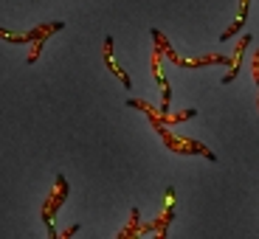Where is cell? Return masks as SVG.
<instances>
[{
	"label": "cell",
	"instance_id": "5b68a950",
	"mask_svg": "<svg viewBox=\"0 0 259 239\" xmlns=\"http://www.w3.org/2000/svg\"><path fill=\"white\" fill-rule=\"evenodd\" d=\"M138 217H141V214H138V208H133V211H130V228L121 233V239H130L133 233H136V228H138Z\"/></svg>",
	"mask_w": 259,
	"mask_h": 239
},
{
	"label": "cell",
	"instance_id": "52a82bcc",
	"mask_svg": "<svg viewBox=\"0 0 259 239\" xmlns=\"http://www.w3.org/2000/svg\"><path fill=\"white\" fill-rule=\"evenodd\" d=\"M79 228L73 225V228H68V231H62V233H57V239H68V236H73V233H76Z\"/></svg>",
	"mask_w": 259,
	"mask_h": 239
},
{
	"label": "cell",
	"instance_id": "6da1fadb",
	"mask_svg": "<svg viewBox=\"0 0 259 239\" xmlns=\"http://www.w3.org/2000/svg\"><path fill=\"white\" fill-rule=\"evenodd\" d=\"M152 39H155L158 45H161V51H163V57H169L175 65H183V68H203V65H226V62H231V59H226V57H208V59H181V57H175V51L169 48V42H166V37H163L161 31H152Z\"/></svg>",
	"mask_w": 259,
	"mask_h": 239
},
{
	"label": "cell",
	"instance_id": "277c9868",
	"mask_svg": "<svg viewBox=\"0 0 259 239\" xmlns=\"http://www.w3.org/2000/svg\"><path fill=\"white\" fill-rule=\"evenodd\" d=\"M248 3H251V0H242V6H240V20H237V23H234V26L231 28H226V34H223V42H226V39H231L234 37V34H237V31H240V28H242V23H245V17H248Z\"/></svg>",
	"mask_w": 259,
	"mask_h": 239
},
{
	"label": "cell",
	"instance_id": "7a4b0ae2",
	"mask_svg": "<svg viewBox=\"0 0 259 239\" xmlns=\"http://www.w3.org/2000/svg\"><path fill=\"white\" fill-rule=\"evenodd\" d=\"M104 59H107V68H110V71L116 73L118 79H121V84H124V87H130V84H133V82H130V76L121 71V68H118L116 62H113V37H107V39H104Z\"/></svg>",
	"mask_w": 259,
	"mask_h": 239
},
{
	"label": "cell",
	"instance_id": "8992f818",
	"mask_svg": "<svg viewBox=\"0 0 259 239\" xmlns=\"http://www.w3.org/2000/svg\"><path fill=\"white\" fill-rule=\"evenodd\" d=\"M251 71H253V79L259 82V51H256V57H253V62H251Z\"/></svg>",
	"mask_w": 259,
	"mask_h": 239
},
{
	"label": "cell",
	"instance_id": "3957f363",
	"mask_svg": "<svg viewBox=\"0 0 259 239\" xmlns=\"http://www.w3.org/2000/svg\"><path fill=\"white\" fill-rule=\"evenodd\" d=\"M248 42H251V34H245V37H242V42L240 45H237V54H234V59H231V71L226 73V79H223V82H234V76H237V73H240V59H242V54H245V48H248Z\"/></svg>",
	"mask_w": 259,
	"mask_h": 239
}]
</instances>
